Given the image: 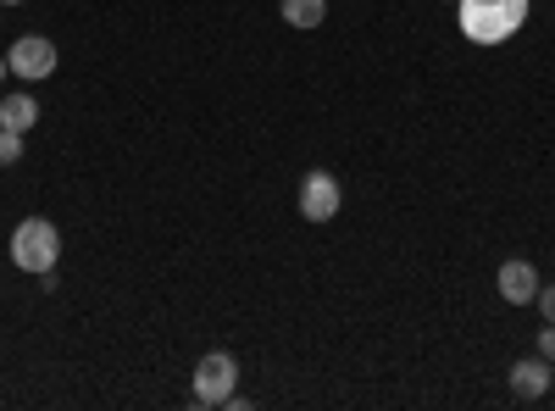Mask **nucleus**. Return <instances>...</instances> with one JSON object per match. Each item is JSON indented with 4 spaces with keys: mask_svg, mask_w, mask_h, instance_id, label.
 <instances>
[{
    "mask_svg": "<svg viewBox=\"0 0 555 411\" xmlns=\"http://www.w3.org/2000/svg\"><path fill=\"white\" fill-rule=\"evenodd\" d=\"M0 7H23V0H0Z\"/></svg>",
    "mask_w": 555,
    "mask_h": 411,
    "instance_id": "nucleus-14",
    "label": "nucleus"
},
{
    "mask_svg": "<svg viewBox=\"0 0 555 411\" xmlns=\"http://www.w3.org/2000/svg\"><path fill=\"white\" fill-rule=\"evenodd\" d=\"M7 67L17 73V78H51L56 73V44L44 39V34H23V39H12V51H7Z\"/></svg>",
    "mask_w": 555,
    "mask_h": 411,
    "instance_id": "nucleus-5",
    "label": "nucleus"
},
{
    "mask_svg": "<svg viewBox=\"0 0 555 411\" xmlns=\"http://www.w3.org/2000/svg\"><path fill=\"white\" fill-rule=\"evenodd\" d=\"M7 73H12V67H7V56H0V84H7Z\"/></svg>",
    "mask_w": 555,
    "mask_h": 411,
    "instance_id": "nucleus-13",
    "label": "nucleus"
},
{
    "mask_svg": "<svg viewBox=\"0 0 555 411\" xmlns=\"http://www.w3.org/2000/svg\"><path fill=\"white\" fill-rule=\"evenodd\" d=\"M284 23L289 28H322V17H328V0H284Z\"/></svg>",
    "mask_w": 555,
    "mask_h": 411,
    "instance_id": "nucleus-9",
    "label": "nucleus"
},
{
    "mask_svg": "<svg viewBox=\"0 0 555 411\" xmlns=\"http://www.w3.org/2000/svg\"><path fill=\"white\" fill-rule=\"evenodd\" d=\"M34 123H39V101L34 95H7V101H0V128L28 133Z\"/></svg>",
    "mask_w": 555,
    "mask_h": 411,
    "instance_id": "nucleus-8",
    "label": "nucleus"
},
{
    "mask_svg": "<svg viewBox=\"0 0 555 411\" xmlns=\"http://www.w3.org/2000/svg\"><path fill=\"white\" fill-rule=\"evenodd\" d=\"M23 156V133H12V128H0V167H12Z\"/></svg>",
    "mask_w": 555,
    "mask_h": 411,
    "instance_id": "nucleus-10",
    "label": "nucleus"
},
{
    "mask_svg": "<svg viewBox=\"0 0 555 411\" xmlns=\"http://www.w3.org/2000/svg\"><path fill=\"white\" fill-rule=\"evenodd\" d=\"M550 378H555V361H544V356L512 361V395H517V400H544Z\"/></svg>",
    "mask_w": 555,
    "mask_h": 411,
    "instance_id": "nucleus-7",
    "label": "nucleus"
},
{
    "mask_svg": "<svg viewBox=\"0 0 555 411\" xmlns=\"http://www.w3.org/2000/svg\"><path fill=\"white\" fill-rule=\"evenodd\" d=\"M455 23L473 44H505L512 34H522L528 0H455Z\"/></svg>",
    "mask_w": 555,
    "mask_h": 411,
    "instance_id": "nucleus-1",
    "label": "nucleus"
},
{
    "mask_svg": "<svg viewBox=\"0 0 555 411\" xmlns=\"http://www.w3.org/2000/svg\"><path fill=\"white\" fill-rule=\"evenodd\" d=\"M339 206H345L339 178H334V172H322V167H311V172L300 178V217H306V222H334Z\"/></svg>",
    "mask_w": 555,
    "mask_h": 411,
    "instance_id": "nucleus-4",
    "label": "nucleus"
},
{
    "mask_svg": "<svg viewBox=\"0 0 555 411\" xmlns=\"http://www.w3.org/2000/svg\"><path fill=\"white\" fill-rule=\"evenodd\" d=\"M550 384H555V378H550Z\"/></svg>",
    "mask_w": 555,
    "mask_h": 411,
    "instance_id": "nucleus-15",
    "label": "nucleus"
},
{
    "mask_svg": "<svg viewBox=\"0 0 555 411\" xmlns=\"http://www.w3.org/2000/svg\"><path fill=\"white\" fill-rule=\"evenodd\" d=\"M234 384H240V361L228 350H211L195 361V406H228Z\"/></svg>",
    "mask_w": 555,
    "mask_h": 411,
    "instance_id": "nucleus-3",
    "label": "nucleus"
},
{
    "mask_svg": "<svg viewBox=\"0 0 555 411\" xmlns=\"http://www.w3.org/2000/svg\"><path fill=\"white\" fill-rule=\"evenodd\" d=\"M539 356H544V361H555V323H544V329H539Z\"/></svg>",
    "mask_w": 555,
    "mask_h": 411,
    "instance_id": "nucleus-12",
    "label": "nucleus"
},
{
    "mask_svg": "<svg viewBox=\"0 0 555 411\" xmlns=\"http://www.w3.org/2000/svg\"><path fill=\"white\" fill-rule=\"evenodd\" d=\"M500 300H512V306H533V295H539V267L533 261H522V256H512V261H500Z\"/></svg>",
    "mask_w": 555,
    "mask_h": 411,
    "instance_id": "nucleus-6",
    "label": "nucleus"
},
{
    "mask_svg": "<svg viewBox=\"0 0 555 411\" xmlns=\"http://www.w3.org/2000/svg\"><path fill=\"white\" fill-rule=\"evenodd\" d=\"M533 306L544 311V323H555V284H539V295H533Z\"/></svg>",
    "mask_w": 555,
    "mask_h": 411,
    "instance_id": "nucleus-11",
    "label": "nucleus"
},
{
    "mask_svg": "<svg viewBox=\"0 0 555 411\" xmlns=\"http://www.w3.org/2000/svg\"><path fill=\"white\" fill-rule=\"evenodd\" d=\"M56 256H62V234H56L51 217H23L12 228V267L17 272H28V279H51Z\"/></svg>",
    "mask_w": 555,
    "mask_h": 411,
    "instance_id": "nucleus-2",
    "label": "nucleus"
}]
</instances>
